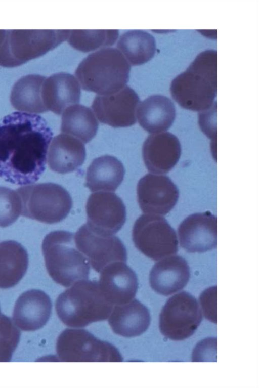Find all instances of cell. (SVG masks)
<instances>
[{
  "mask_svg": "<svg viewBox=\"0 0 259 388\" xmlns=\"http://www.w3.org/2000/svg\"><path fill=\"white\" fill-rule=\"evenodd\" d=\"M150 315L147 308L137 299L113 307L108 322L113 331L126 337L138 336L148 328Z\"/></svg>",
  "mask_w": 259,
  "mask_h": 388,
  "instance_id": "cell-21",
  "label": "cell"
},
{
  "mask_svg": "<svg viewBox=\"0 0 259 388\" xmlns=\"http://www.w3.org/2000/svg\"><path fill=\"white\" fill-rule=\"evenodd\" d=\"M21 333L12 320L5 315L0 317V362H8L20 340Z\"/></svg>",
  "mask_w": 259,
  "mask_h": 388,
  "instance_id": "cell-30",
  "label": "cell"
},
{
  "mask_svg": "<svg viewBox=\"0 0 259 388\" xmlns=\"http://www.w3.org/2000/svg\"><path fill=\"white\" fill-rule=\"evenodd\" d=\"M118 35V30H71L67 39L74 49L89 52L113 45Z\"/></svg>",
  "mask_w": 259,
  "mask_h": 388,
  "instance_id": "cell-29",
  "label": "cell"
},
{
  "mask_svg": "<svg viewBox=\"0 0 259 388\" xmlns=\"http://www.w3.org/2000/svg\"><path fill=\"white\" fill-rule=\"evenodd\" d=\"M51 311L49 296L42 290L31 289L17 299L13 311L14 322L23 331H35L47 323Z\"/></svg>",
  "mask_w": 259,
  "mask_h": 388,
  "instance_id": "cell-18",
  "label": "cell"
},
{
  "mask_svg": "<svg viewBox=\"0 0 259 388\" xmlns=\"http://www.w3.org/2000/svg\"><path fill=\"white\" fill-rule=\"evenodd\" d=\"M85 156V148L81 141L62 133L55 136L51 142L48 154V164L53 171L66 174L80 166Z\"/></svg>",
  "mask_w": 259,
  "mask_h": 388,
  "instance_id": "cell-22",
  "label": "cell"
},
{
  "mask_svg": "<svg viewBox=\"0 0 259 388\" xmlns=\"http://www.w3.org/2000/svg\"><path fill=\"white\" fill-rule=\"evenodd\" d=\"M132 239L140 252L154 261L175 254L178 250L175 230L159 215L145 214L139 217L133 227Z\"/></svg>",
  "mask_w": 259,
  "mask_h": 388,
  "instance_id": "cell-9",
  "label": "cell"
},
{
  "mask_svg": "<svg viewBox=\"0 0 259 388\" xmlns=\"http://www.w3.org/2000/svg\"><path fill=\"white\" fill-rule=\"evenodd\" d=\"M80 85L73 75L58 72L46 77L42 87V98L47 111L60 115L67 107L79 102Z\"/></svg>",
  "mask_w": 259,
  "mask_h": 388,
  "instance_id": "cell-20",
  "label": "cell"
},
{
  "mask_svg": "<svg viewBox=\"0 0 259 388\" xmlns=\"http://www.w3.org/2000/svg\"><path fill=\"white\" fill-rule=\"evenodd\" d=\"M1 310H0V317H1Z\"/></svg>",
  "mask_w": 259,
  "mask_h": 388,
  "instance_id": "cell-34",
  "label": "cell"
},
{
  "mask_svg": "<svg viewBox=\"0 0 259 388\" xmlns=\"http://www.w3.org/2000/svg\"><path fill=\"white\" fill-rule=\"evenodd\" d=\"M85 209L87 225L101 234H116L126 221L125 206L122 199L112 192L98 191L92 194Z\"/></svg>",
  "mask_w": 259,
  "mask_h": 388,
  "instance_id": "cell-12",
  "label": "cell"
},
{
  "mask_svg": "<svg viewBox=\"0 0 259 388\" xmlns=\"http://www.w3.org/2000/svg\"><path fill=\"white\" fill-rule=\"evenodd\" d=\"M41 249L48 273L57 284L68 287L88 279L90 264L77 248L73 233L51 232L45 237Z\"/></svg>",
  "mask_w": 259,
  "mask_h": 388,
  "instance_id": "cell-5",
  "label": "cell"
},
{
  "mask_svg": "<svg viewBox=\"0 0 259 388\" xmlns=\"http://www.w3.org/2000/svg\"><path fill=\"white\" fill-rule=\"evenodd\" d=\"M100 273L98 283L108 301L117 305L127 303L134 299L138 287V278L125 263H111Z\"/></svg>",
  "mask_w": 259,
  "mask_h": 388,
  "instance_id": "cell-17",
  "label": "cell"
},
{
  "mask_svg": "<svg viewBox=\"0 0 259 388\" xmlns=\"http://www.w3.org/2000/svg\"><path fill=\"white\" fill-rule=\"evenodd\" d=\"M57 356L67 362H119L123 358L112 344L101 340L84 329H67L59 336Z\"/></svg>",
  "mask_w": 259,
  "mask_h": 388,
  "instance_id": "cell-8",
  "label": "cell"
},
{
  "mask_svg": "<svg viewBox=\"0 0 259 388\" xmlns=\"http://www.w3.org/2000/svg\"><path fill=\"white\" fill-rule=\"evenodd\" d=\"M125 174L123 164L116 157L104 155L93 160L89 166L85 186L92 192H114Z\"/></svg>",
  "mask_w": 259,
  "mask_h": 388,
  "instance_id": "cell-24",
  "label": "cell"
},
{
  "mask_svg": "<svg viewBox=\"0 0 259 388\" xmlns=\"http://www.w3.org/2000/svg\"><path fill=\"white\" fill-rule=\"evenodd\" d=\"M117 47L129 64L134 66L150 61L156 50L154 37L142 30H132L123 33L118 40Z\"/></svg>",
  "mask_w": 259,
  "mask_h": 388,
  "instance_id": "cell-28",
  "label": "cell"
},
{
  "mask_svg": "<svg viewBox=\"0 0 259 388\" xmlns=\"http://www.w3.org/2000/svg\"><path fill=\"white\" fill-rule=\"evenodd\" d=\"M74 239L77 248L97 272L100 273L111 263L126 262V248L121 240L114 235L98 233L85 224L77 231Z\"/></svg>",
  "mask_w": 259,
  "mask_h": 388,
  "instance_id": "cell-11",
  "label": "cell"
},
{
  "mask_svg": "<svg viewBox=\"0 0 259 388\" xmlns=\"http://www.w3.org/2000/svg\"><path fill=\"white\" fill-rule=\"evenodd\" d=\"M217 91V53L213 50L199 54L186 70L171 82L173 99L182 108L206 111L214 104Z\"/></svg>",
  "mask_w": 259,
  "mask_h": 388,
  "instance_id": "cell-2",
  "label": "cell"
},
{
  "mask_svg": "<svg viewBox=\"0 0 259 388\" xmlns=\"http://www.w3.org/2000/svg\"><path fill=\"white\" fill-rule=\"evenodd\" d=\"M176 117L174 103L167 97L155 95L140 102L136 111V118L140 126L150 133L167 130Z\"/></svg>",
  "mask_w": 259,
  "mask_h": 388,
  "instance_id": "cell-23",
  "label": "cell"
},
{
  "mask_svg": "<svg viewBox=\"0 0 259 388\" xmlns=\"http://www.w3.org/2000/svg\"><path fill=\"white\" fill-rule=\"evenodd\" d=\"M131 65L116 48H104L84 58L75 72L80 87L98 95L115 93L129 80Z\"/></svg>",
  "mask_w": 259,
  "mask_h": 388,
  "instance_id": "cell-3",
  "label": "cell"
},
{
  "mask_svg": "<svg viewBox=\"0 0 259 388\" xmlns=\"http://www.w3.org/2000/svg\"><path fill=\"white\" fill-rule=\"evenodd\" d=\"M61 293L55 308L60 320L70 327H84L109 318L113 305L102 294L98 282L78 281Z\"/></svg>",
  "mask_w": 259,
  "mask_h": 388,
  "instance_id": "cell-4",
  "label": "cell"
},
{
  "mask_svg": "<svg viewBox=\"0 0 259 388\" xmlns=\"http://www.w3.org/2000/svg\"><path fill=\"white\" fill-rule=\"evenodd\" d=\"M51 128L40 115L15 112L0 120V178L24 185L37 181L46 168Z\"/></svg>",
  "mask_w": 259,
  "mask_h": 388,
  "instance_id": "cell-1",
  "label": "cell"
},
{
  "mask_svg": "<svg viewBox=\"0 0 259 388\" xmlns=\"http://www.w3.org/2000/svg\"><path fill=\"white\" fill-rule=\"evenodd\" d=\"M200 302L205 318L217 323V286L204 290L200 295Z\"/></svg>",
  "mask_w": 259,
  "mask_h": 388,
  "instance_id": "cell-32",
  "label": "cell"
},
{
  "mask_svg": "<svg viewBox=\"0 0 259 388\" xmlns=\"http://www.w3.org/2000/svg\"><path fill=\"white\" fill-rule=\"evenodd\" d=\"M190 277V267L186 260L179 255H170L153 266L149 274V283L157 293L168 296L183 289Z\"/></svg>",
  "mask_w": 259,
  "mask_h": 388,
  "instance_id": "cell-19",
  "label": "cell"
},
{
  "mask_svg": "<svg viewBox=\"0 0 259 388\" xmlns=\"http://www.w3.org/2000/svg\"><path fill=\"white\" fill-rule=\"evenodd\" d=\"M137 196L143 212L164 215L176 205L179 191L168 176L147 174L138 183Z\"/></svg>",
  "mask_w": 259,
  "mask_h": 388,
  "instance_id": "cell-14",
  "label": "cell"
},
{
  "mask_svg": "<svg viewBox=\"0 0 259 388\" xmlns=\"http://www.w3.org/2000/svg\"><path fill=\"white\" fill-rule=\"evenodd\" d=\"M23 217L52 224L64 220L72 207L68 192L53 183H39L19 188Z\"/></svg>",
  "mask_w": 259,
  "mask_h": 388,
  "instance_id": "cell-7",
  "label": "cell"
},
{
  "mask_svg": "<svg viewBox=\"0 0 259 388\" xmlns=\"http://www.w3.org/2000/svg\"><path fill=\"white\" fill-rule=\"evenodd\" d=\"M29 264L26 249L15 240L0 242V288L16 285L26 274Z\"/></svg>",
  "mask_w": 259,
  "mask_h": 388,
  "instance_id": "cell-25",
  "label": "cell"
},
{
  "mask_svg": "<svg viewBox=\"0 0 259 388\" xmlns=\"http://www.w3.org/2000/svg\"><path fill=\"white\" fill-rule=\"evenodd\" d=\"M98 125L94 113L90 108L75 104L67 107L63 111L61 132L78 139L83 143H87L96 135Z\"/></svg>",
  "mask_w": 259,
  "mask_h": 388,
  "instance_id": "cell-27",
  "label": "cell"
},
{
  "mask_svg": "<svg viewBox=\"0 0 259 388\" xmlns=\"http://www.w3.org/2000/svg\"><path fill=\"white\" fill-rule=\"evenodd\" d=\"M6 30H0V47L2 45L5 37Z\"/></svg>",
  "mask_w": 259,
  "mask_h": 388,
  "instance_id": "cell-33",
  "label": "cell"
},
{
  "mask_svg": "<svg viewBox=\"0 0 259 388\" xmlns=\"http://www.w3.org/2000/svg\"><path fill=\"white\" fill-rule=\"evenodd\" d=\"M180 245L191 253L211 250L217 244V219L209 211L190 215L178 229Z\"/></svg>",
  "mask_w": 259,
  "mask_h": 388,
  "instance_id": "cell-15",
  "label": "cell"
},
{
  "mask_svg": "<svg viewBox=\"0 0 259 388\" xmlns=\"http://www.w3.org/2000/svg\"><path fill=\"white\" fill-rule=\"evenodd\" d=\"M21 213V202L17 191L0 186V227L15 223Z\"/></svg>",
  "mask_w": 259,
  "mask_h": 388,
  "instance_id": "cell-31",
  "label": "cell"
},
{
  "mask_svg": "<svg viewBox=\"0 0 259 388\" xmlns=\"http://www.w3.org/2000/svg\"><path fill=\"white\" fill-rule=\"evenodd\" d=\"M140 103L136 92L126 85L115 93L97 95L92 108L100 122L113 127H124L136 122V111Z\"/></svg>",
  "mask_w": 259,
  "mask_h": 388,
  "instance_id": "cell-13",
  "label": "cell"
},
{
  "mask_svg": "<svg viewBox=\"0 0 259 388\" xmlns=\"http://www.w3.org/2000/svg\"><path fill=\"white\" fill-rule=\"evenodd\" d=\"M46 77L29 74L19 78L13 85L10 102L14 109L29 113L48 111L42 98V87Z\"/></svg>",
  "mask_w": 259,
  "mask_h": 388,
  "instance_id": "cell-26",
  "label": "cell"
},
{
  "mask_svg": "<svg viewBox=\"0 0 259 388\" xmlns=\"http://www.w3.org/2000/svg\"><path fill=\"white\" fill-rule=\"evenodd\" d=\"M202 319L197 299L190 293L182 291L170 297L162 308L159 329L167 338L183 340L194 333Z\"/></svg>",
  "mask_w": 259,
  "mask_h": 388,
  "instance_id": "cell-10",
  "label": "cell"
},
{
  "mask_svg": "<svg viewBox=\"0 0 259 388\" xmlns=\"http://www.w3.org/2000/svg\"><path fill=\"white\" fill-rule=\"evenodd\" d=\"M182 152L178 138L168 132L149 135L142 147L145 165L150 173L162 175L170 171L178 163Z\"/></svg>",
  "mask_w": 259,
  "mask_h": 388,
  "instance_id": "cell-16",
  "label": "cell"
},
{
  "mask_svg": "<svg viewBox=\"0 0 259 388\" xmlns=\"http://www.w3.org/2000/svg\"><path fill=\"white\" fill-rule=\"evenodd\" d=\"M70 30H6L0 66L15 67L38 58L67 40Z\"/></svg>",
  "mask_w": 259,
  "mask_h": 388,
  "instance_id": "cell-6",
  "label": "cell"
}]
</instances>
